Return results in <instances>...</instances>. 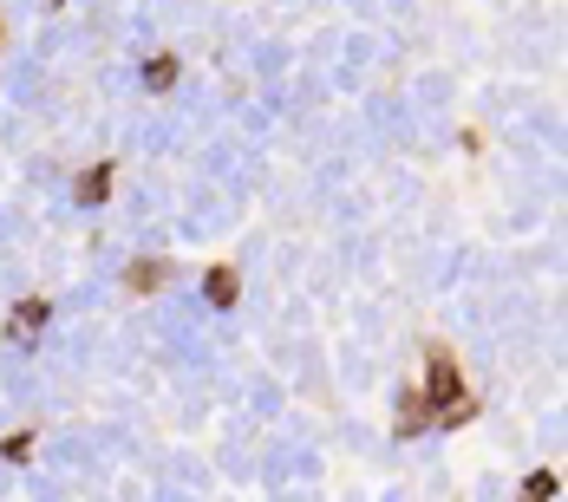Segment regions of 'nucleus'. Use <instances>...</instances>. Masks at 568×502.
Here are the masks:
<instances>
[{"label":"nucleus","instance_id":"nucleus-7","mask_svg":"<svg viewBox=\"0 0 568 502\" xmlns=\"http://www.w3.org/2000/svg\"><path fill=\"white\" fill-rule=\"evenodd\" d=\"M549 490H556V477L543 470V477H530V483H523V502H549Z\"/></svg>","mask_w":568,"mask_h":502},{"label":"nucleus","instance_id":"nucleus-5","mask_svg":"<svg viewBox=\"0 0 568 502\" xmlns=\"http://www.w3.org/2000/svg\"><path fill=\"white\" fill-rule=\"evenodd\" d=\"M471 412H478V399H471V392H458V399H445V405H438V418H445V425H464Z\"/></svg>","mask_w":568,"mask_h":502},{"label":"nucleus","instance_id":"nucleus-3","mask_svg":"<svg viewBox=\"0 0 568 502\" xmlns=\"http://www.w3.org/2000/svg\"><path fill=\"white\" fill-rule=\"evenodd\" d=\"M111 196V170L98 163V170H85V183H78V203H105Z\"/></svg>","mask_w":568,"mask_h":502},{"label":"nucleus","instance_id":"nucleus-6","mask_svg":"<svg viewBox=\"0 0 568 502\" xmlns=\"http://www.w3.org/2000/svg\"><path fill=\"white\" fill-rule=\"evenodd\" d=\"M39 320H46V301H26V307H20V314H13V333H33V327H39Z\"/></svg>","mask_w":568,"mask_h":502},{"label":"nucleus","instance_id":"nucleus-2","mask_svg":"<svg viewBox=\"0 0 568 502\" xmlns=\"http://www.w3.org/2000/svg\"><path fill=\"white\" fill-rule=\"evenodd\" d=\"M144 85H150V91H170V85H177V59H170V52L150 59V65H144Z\"/></svg>","mask_w":568,"mask_h":502},{"label":"nucleus","instance_id":"nucleus-4","mask_svg":"<svg viewBox=\"0 0 568 502\" xmlns=\"http://www.w3.org/2000/svg\"><path fill=\"white\" fill-rule=\"evenodd\" d=\"M203 294H209L216 307H229V301H235V274H229V268H209V281H203Z\"/></svg>","mask_w":568,"mask_h":502},{"label":"nucleus","instance_id":"nucleus-1","mask_svg":"<svg viewBox=\"0 0 568 502\" xmlns=\"http://www.w3.org/2000/svg\"><path fill=\"white\" fill-rule=\"evenodd\" d=\"M425 418H432V405H425V392H412V399L399 405V438H412V431H419Z\"/></svg>","mask_w":568,"mask_h":502}]
</instances>
